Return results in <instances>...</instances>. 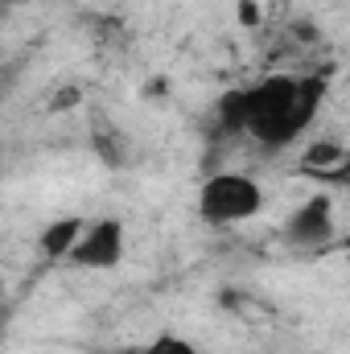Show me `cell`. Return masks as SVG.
Returning <instances> with one entry per match:
<instances>
[{"label": "cell", "instance_id": "52a82bcc", "mask_svg": "<svg viewBox=\"0 0 350 354\" xmlns=\"http://www.w3.org/2000/svg\"><path fill=\"white\" fill-rule=\"evenodd\" d=\"M17 4H33V0H17Z\"/></svg>", "mask_w": 350, "mask_h": 354}, {"label": "cell", "instance_id": "8992f818", "mask_svg": "<svg viewBox=\"0 0 350 354\" xmlns=\"http://www.w3.org/2000/svg\"><path fill=\"white\" fill-rule=\"evenodd\" d=\"M128 354H202L190 338H181V334H157V338H149L140 351H128Z\"/></svg>", "mask_w": 350, "mask_h": 354}, {"label": "cell", "instance_id": "277c9868", "mask_svg": "<svg viewBox=\"0 0 350 354\" xmlns=\"http://www.w3.org/2000/svg\"><path fill=\"white\" fill-rule=\"evenodd\" d=\"M284 235L297 248H322V243H330L334 239V206H330V198L326 194H313L309 202H301L293 210Z\"/></svg>", "mask_w": 350, "mask_h": 354}, {"label": "cell", "instance_id": "3957f363", "mask_svg": "<svg viewBox=\"0 0 350 354\" xmlns=\"http://www.w3.org/2000/svg\"><path fill=\"white\" fill-rule=\"evenodd\" d=\"M124 252H128L124 223L120 218H95V223H87V231H83V239L66 264L83 268V272H111V268H120Z\"/></svg>", "mask_w": 350, "mask_h": 354}, {"label": "cell", "instance_id": "7a4b0ae2", "mask_svg": "<svg viewBox=\"0 0 350 354\" xmlns=\"http://www.w3.org/2000/svg\"><path fill=\"white\" fill-rule=\"evenodd\" d=\"M260 210L264 189L248 174L223 169V174H210L198 189V218L210 227H239V223H252Z\"/></svg>", "mask_w": 350, "mask_h": 354}, {"label": "cell", "instance_id": "6da1fadb", "mask_svg": "<svg viewBox=\"0 0 350 354\" xmlns=\"http://www.w3.org/2000/svg\"><path fill=\"white\" fill-rule=\"evenodd\" d=\"M326 95H330V79L322 75H272L256 87L223 95L219 120L231 132H248L268 149H284L313 128Z\"/></svg>", "mask_w": 350, "mask_h": 354}, {"label": "cell", "instance_id": "5b68a950", "mask_svg": "<svg viewBox=\"0 0 350 354\" xmlns=\"http://www.w3.org/2000/svg\"><path fill=\"white\" fill-rule=\"evenodd\" d=\"M83 231H87V223L83 218H54L42 235H37V252L46 256V260H58V264H66L71 260V252L79 248V239H83Z\"/></svg>", "mask_w": 350, "mask_h": 354}]
</instances>
